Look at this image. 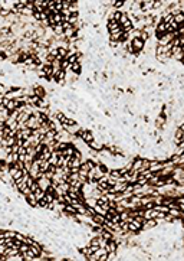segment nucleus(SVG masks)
Masks as SVG:
<instances>
[{"label": "nucleus", "instance_id": "nucleus-1", "mask_svg": "<svg viewBox=\"0 0 184 261\" xmlns=\"http://www.w3.org/2000/svg\"><path fill=\"white\" fill-rule=\"evenodd\" d=\"M129 40H131V46L134 48V52H143V49L145 48V42H143L140 38H134Z\"/></svg>", "mask_w": 184, "mask_h": 261}, {"label": "nucleus", "instance_id": "nucleus-2", "mask_svg": "<svg viewBox=\"0 0 184 261\" xmlns=\"http://www.w3.org/2000/svg\"><path fill=\"white\" fill-rule=\"evenodd\" d=\"M173 39H174V38H173V33H166V35L160 36V38L157 39V45H158V46H167Z\"/></svg>", "mask_w": 184, "mask_h": 261}, {"label": "nucleus", "instance_id": "nucleus-3", "mask_svg": "<svg viewBox=\"0 0 184 261\" xmlns=\"http://www.w3.org/2000/svg\"><path fill=\"white\" fill-rule=\"evenodd\" d=\"M81 140H82V141H85L86 144H88V143H91L92 140H94V131H91V130H88V128H82Z\"/></svg>", "mask_w": 184, "mask_h": 261}, {"label": "nucleus", "instance_id": "nucleus-4", "mask_svg": "<svg viewBox=\"0 0 184 261\" xmlns=\"http://www.w3.org/2000/svg\"><path fill=\"white\" fill-rule=\"evenodd\" d=\"M42 175H43V173H42ZM36 182H37V185H39V189H42V190H45V192H46V189H48V188L52 185L51 179H46L45 176H40Z\"/></svg>", "mask_w": 184, "mask_h": 261}, {"label": "nucleus", "instance_id": "nucleus-5", "mask_svg": "<svg viewBox=\"0 0 184 261\" xmlns=\"http://www.w3.org/2000/svg\"><path fill=\"white\" fill-rule=\"evenodd\" d=\"M26 127H28V128H32V130L40 128V123H39V118H36L35 116H30V117H29V120L26 121Z\"/></svg>", "mask_w": 184, "mask_h": 261}, {"label": "nucleus", "instance_id": "nucleus-6", "mask_svg": "<svg viewBox=\"0 0 184 261\" xmlns=\"http://www.w3.org/2000/svg\"><path fill=\"white\" fill-rule=\"evenodd\" d=\"M152 5H154V0H141V13L147 15V12H151Z\"/></svg>", "mask_w": 184, "mask_h": 261}, {"label": "nucleus", "instance_id": "nucleus-7", "mask_svg": "<svg viewBox=\"0 0 184 261\" xmlns=\"http://www.w3.org/2000/svg\"><path fill=\"white\" fill-rule=\"evenodd\" d=\"M105 251L106 252H117L118 251V248H120V245H118V242L117 241H114V240H109L106 244H105Z\"/></svg>", "mask_w": 184, "mask_h": 261}, {"label": "nucleus", "instance_id": "nucleus-8", "mask_svg": "<svg viewBox=\"0 0 184 261\" xmlns=\"http://www.w3.org/2000/svg\"><path fill=\"white\" fill-rule=\"evenodd\" d=\"M157 211L154 209V208H151V209H144V212H143V218L144 219H155L157 218Z\"/></svg>", "mask_w": 184, "mask_h": 261}, {"label": "nucleus", "instance_id": "nucleus-9", "mask_svg": "<svg viewBox=\"0 0 184 261\" xmlns=\"http://www.w3.org/2000/svg\"><path fill=\"white\" fill-rule=\"evenodd\" d=\"M25 199H26V202H28V205L29 206H32V208H37V199H36V196H35V193L33 192H30L28 196H25Z\"/></svg>", "mask_w": 184, "mask_h": 261}, {"label": "nucleus", "instance_id": "nucleus-10", "mask_svg": "<svg viewBox=\"0 0 184 261\" xmlns=\"http://www.w3.org/2000/svg\"><path fill=\"white\" fill-rule=\"evenodd\" d=\"M106 29H108V33H112V32L120 29V23H118V22H115V20H108Z\"/></svg>", "mask_w": 184, "mask_h": 261}, {"label": "nucleus", "instance_id": "nucleus-11", "mask_svg": "<svg viewBox=\"0 0 184 261\" xmlns=\"http://www.w3.org/2000/svg\"><path fill=\"white\" fill-rule=\"evenodd\" d=\"M88 146H89V149L95 150V151H99V150L104 149V143L102 141H98V140H92L91 143H88Z\"/></svg>", "mask_w": 184, "mask_h": 261}, {"label": "nucleus", "instance_id": "nucleus-12", "mask_svg": "<svg viewBox=\"0 0 184 261\" xmlns=\"http://www.w3.org/2000/svg\"><path fill=\"white\" fill-rule=\"evenodd\" d=\"M22 104L17 101V100H9V102H7V105H6V108L9 111H14L16 108H19Z\"/></svg>", "mask_w": 184, "mask_h": 261}, {"label": "nucleus", "instance_id": "nucleus-13", "mask_svg": "<svg viewBox=\"0 0 184 261\" xmlns=\"http://www.w3.org/2000/svg\"><path fill=\"white\" fill-rule=\"evenodd\" d=\"M9 116H10V111L7 110L6 107H0V121H5L6 123V120L9 118Z\"/></svg>", "mask_w": 184, "mask_h": 261}, {"label": "nucleus", "instance_id": "nucleus-14", "mask_svg": "<svg viewBox=\"0 0 184 261\" xmlns=\"http://www.w3.org/2000/svg\"><path fill=\"white\" fill-rule=\"evenodd\" d=\"M92 221H94L95 224H98V225H104V222H105V216L104 215H101V213H94L92 215Z\"/></svg>", "mask_w": 184, "mask_h": 261}, {"label": "nucleus", "instance_id": "nucleus-15", "mask_svg": "<svg viewBox=\"0 0 184 261\" xmlns=\"http://www.w3.org/2000/svg\"><path fill=\"white\" fill-rule=\"evenodd\" d=\"M71 71L75 74V75H81V72H82V65L79 63V62H75V63H71Z\"/></svg>", "mask_w": 184, "mask_h": 261}, {"label": "nucleus", "instance_id": "nucleus-16", "mask_svg": "<svg viewBox=\"0 0 184 261\" xmlns=\"http://www.w3.org/2000/svg\"><path fill=\"white\" fill-rule=\"evenodd\" d=\"M79 130H81V126L76 123L75 126H68V127L65 128V131H68L69 134H74V136H75V134L79 131Z\"/></svg>", "mask_w": 184, "mask_h": 261}, {"label": "nucleus", "instance_id": "nucleus-17", "mask_svg": "<svg viewBox=\"0 0 184 261\" xmlns=\"http://www.w3.org/2000/svg\"><path fill=\"white\" fill-rule=\"evenodd\" d=\"M17 160H19V155H17V153H10V155L6 156V160H5V162H6L7 165H13V163H16Z\"/></svg>", "mask_w": 184, "mask_h": 261}, {"label": "nucleus", "instance_id": "nucleus-18", "mask_svg": "<svg viewBox=\"0 0 184 261\" xmlns=\"http://www.w3.org/2000/svg\"><path fill=\"white\" fill-rule=\"evenodd\" d=\"M141 163H143V157L138 156V157H134L132 159V170H138L141 167Z\"/></svg>", "mask_w": 184, "mask_h": 261}, {"label": "nucleus", "instance_id": "nucleus-19", "mask_svg": "<svg viewBox=\"0 0 184 261\" xmlns=\"http://www.w3.org/2000/svg\"><path fill=\"white\" fill-rule=\"evenodd\" d=\"M20 136H22V140H28L30 136H32V128H23L20 130Z\"/></svg>", "mask_w": 184, "mask_h": 261}, {"label": "nucleus", "instance_id": "nucleus-20", "mask_svg": "<svg viewBox=\"0 0 184 261\" xmlns=\"http://www.w3.org/2000/svg\"><path fill=\"white\" fill-rule=\"evenodd\" d=\"M173 22H175L177 25H183V22H184V15L183 13H177V15H174L173 16Z\"/></svg>", "mask_w": 184, "mask_h": 261}, {"label": "nucleus", "instance_id": "nucleus-21", "mask_svg": "<svg viewBox=\"0 0 184 261\" xmlns=\"http://www.w3.org/2000/svg\"><path fill=\"white\" fill-rule=\"evenodd\" d=\"M49 167H51V163L48 162V160H43L40 165H39V169H40V173H45V172H48L49 170Z\"/></svg>", "mask_w": 184, "mask_h": 261}, {"label": "nucleus", "instance_id": "nucleus-22", "mask_svg": "<svg viewBox=\"0 0 184 261\" xmlns=\"http://www.w3.org/2000/svg\"><path fill=\"white\" fill-rule=\"evenodd\" d=\"M43 199H45L46 202H48V204H53V201H55V195H53V193H51V192H45Z\"/></svg>", "mask_w": 184, "mask_h": 261}, {"label": "nucleus", "instance_id": "nucleus-23", "mask_svg": "<svg viewBox=\"0 0 184 261\" xmlns=\"http://www.w3.org/2000/svg\"><path fill=\"white\" fill-rule=\"evenodd\" d=\"M30 114H26V113H20L19 117H17V123H26L29 120Z\"/></svg>", "mask_w": 184, "mask_h": 261}, {"label": "nucleus", "instance_id": "nucleus-24", "mask_svg": "<svg viewBox=\"0 0 184 261\" xmlns=\"http://www.w3.org/2000/svg\"><path fill=\"white\" fill-rule=\"evenodd\" d=\"M9 91H10V87L6 85V84H2V82H0V95H5V94H7Z\"/></svg>", "mask_w": 184, "mask_h": 261}, {"label": "nucleus", "instance_id": "nucleus-25", "mask_svg": "<svg viewBox=\"0 0 184 261\" xmlns=\"http://www.w3.org/2000/svg\"><path fill=\"white\" fill-rule=\"evenodd\" d=\"M63 10V6H62V0H55V13H60ZM53 13V15H55Z\"/></svg>", "mask_w": 184, "mask_h": 261}, {"label": "nucleus", "instance_id": "nucleus-26", "mask_svg": "<svg viewBox=\"0 0 184 261\" xmlns=\"http://www.w3.org/2000/svg\"><path fill=\"white\" fill-rule=\"evenodd\" d=\"M81 163H82V159H79V157H72V160H71V167H79Z\"/></svg>", "mask_w": 184, "mask_h": 261}, {"label": "nucleus", "instance_id": "nucleus-27", "mask_svg": "<svg viewBox=\"0 0 184 261\" xmlns=\"http://www.w3.org/2000/svg\"><path fill=\"white\" fill-rule=\"evenodd\" d=\"M55 78H56V81L65 79V78H66V72H65L63 69H60V71H58V72L55 74Z\"/></svg>", "mask_w": 184, "mask_h": 261}, {"label": "nucleus", "instance_id": "nucleus-28", "mask_svg": "<svg viewBox=\"0 0 184 261\" xmlns=\"http://www.w3.org/2000/svg\"><path fill=\"white\" fill-rule=\"evenodd\" d=\"M33 193H35V196H36V199H37V201L43 199V196H45V190H42V189H36Z\"/></svg>", "mask_w": 184, "mask_h": 261}, {"label": "nucleus", "instance_id": "nucleus-29", "mask_svg": "<svg viewBox=\"0 0 184 261\" xmlns=\"http://www.w3.org/2000/svg\"><path fill=\"white\" fill-rule=\"evenodd\" d=\"M29 250H30V245H28V244H25V242H23V244L19 247V252H20V254L26 252V251H29Z\"/></svg>", "mask_w": 184, "mask_h": 261}, {"label": "nucleus", "instance_id": "nucleus-30", "mask_svg": "<svg viewBox=\"0 0 184 261\" xmlns=\"http://www.w3.org/2000/svg\"><path fill=\"white\" fill-rule=\"evenodd\" d=\"M78 54H75V55H71V56H68L66 58V61L69 62V63H75V62H78Z\"/></svg>", "mask_w": 184, "mask_h": 261}, {"label": "nucleus", "instance_id": "nucleus-31", "mask_svg": "<svg viewBox=\"0 0 184 261\" xmlns=\"http://www.w3.org/2000/svg\"><path fill=\"white\" fill-rule=\"evenodd\" d=\"M94 211H95L97 213H101V215H105V212H106V211H105L104 208H101L99 205H95V206H94Z\"/></svg>", "mask_w": 184, "mask_h": 261}, {"label": "nucleus", "instance_id": "nucleus-32", "mask_svg": "<svg viewBox=\"0 0 184 261\" xmlns=\"http://www.w3.org/2000/svg\"><path fill=\"white\" fill-rule=\"evenodd\" d=\"M97 130H99L101 133H106L108 127H106V126H104V124H98V126H97Z\"/></svg>", "mask_w": 184, "mask_h": 261}, {"label": "nucleus", "instance_id": "nucleus-33", "mask_svg": "<svg viewBox=\"0 0 184 261\" xmlns=\"http://www.w3.org/2000/svg\"><path fill=\"white\" fill-rule=\"evenodd\" d=\"M22 244H23V241H22V240H17V238H13V247L19 248Z\"/></svg>", "mask_w": 184, "mask_h": 261}, {"label": "nucleus", "instance_id": "nucleus-34", "mask_svg": "<svg viewBox=\"0 0 184 261\" xmlns=\"http://www.w3.org/2000/svg\"><path fill=\"white\" fill-rule=\"evenodd\" d=\"M111 221H112V222H115V224H117V222H120V221H121V218H120V213H114V215H112V218H111Z\"/></svg>", "mask_w": 184, "mask_h": 261}, {"label": "nucleus", "instance_id": "nucleus-35", "mask_svg": "<svg viewBox=\"0 0 184 261\" xmlns=\"http://www.w3.org/2000/svg\"><path fill=\"white\" fill-rule=\"evenodd\" d=\"M29 188H30V190H32V192H35L36 189H39V185H37V182L35 180V182H33V183H32V185H30Z\"/></svg>", "mask_w": 184, "mask_h": 261}, {"label": "nucleus", "instance_id": "nucleus-36", "mask_svg": "<svg viewBox=\"0 0 184 261\" xmlns=\"http://www.w3.org/2000/svg\"><path fill=\"white\" fill-rule=\"evenodd\" d=\"M19 147H20L19 144H13V146H12V153H17V151H19Z\"/></svg>", "mask_w": 184, "mask_h": 261}, {"label": "nucleus", "instance_id": "nucleus-37", "mask_svg": "<svg viewBox=\"0 0 184 261\" xmlns=\"http://www.w3.org/2000/svg\"><path fill=\"white\" fill-rule=\"evenodd\" d=\"M6 248H7V247H6L5 244H0V255H3V254H5Z\"/></svg>", "mask_w": 184, "mask_h": 261}, {"label": "nucleus", "instance_id": "nucleus-38", "mask_svg": "<svg viewBox=\"0 0 184 261\" xmlns=\"http://www.w3.org/2000/svg\"><path fill=\"white\" fill-rule=\"evenodd\" d=\"M56 85H59V87H65V85H66V81H65V79H60V81H56Z\"/></svg>", "mask_w": 184, "mask_h": 261}, {"label": "nucleus", "instance_id": "nucleus-39", "mask_svg": "<svg viewBox=\"0 0 184 261\" xmlns=\"http://www.w3.org/2000/svg\"><path fill=\"white\" fill-rule=\"evenodd\" d=\"M79 172V167H71V173H78Z\"/></svg>", "mask_w": 184, "mask_h": 261}, {"label": "nucleus", "instance_id": "nucleus-40", "mask_svg": "<svg viewBox=\"0 0 184 261\" xmlns=\"http://www.w3.org/2000/svg\"><path fill=\"white\" fill-rule=\"evenodd\" d=\"M7 102H9V100H7V98L5 97V98H3V105L6 107V105H7Z\"/></svg>", "mask_w": 184, "mask_h": 261}]
</instances>
